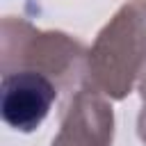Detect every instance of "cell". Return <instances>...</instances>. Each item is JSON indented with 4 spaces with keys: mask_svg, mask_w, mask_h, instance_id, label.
<instances>
[{
    "mask_svg": "<svg viewBox=\"0 0 146 146\" xmlns=\"http://www.w3.org/2000/svg\"><path fill=\"white\" fill-rule=\"evenodd\" d=\"M146 68V0H128L87 50L84 82L110 100H123Z\"/></svg>",
    "mask_w": 146,
    "mask_h": 146,
    "instance_id": "cell-1",
    "label": "cell"
},
{
    "mask_svg": "<svg viewBox=\"0 0 146 146\" xmlns=\"http://www.w3.org/2000/svg\"><path fill=\"white\" fill-rule=\"evenodd\" d=\"M0 66L2 73H43L62 91L84 78L87 48L66 32L39 30L25 18L5 16L0 23Z\"/></svg>",
    "mask_w": 146,
    "mask_h": 146,
    "instance_id": "cell-2",
    "label": "cell"
},
{
    "mask_svg": "<svg viewBox=\"0 0 146 146\" xmlns=\"http://www.w3.org/2000/svg\"><path fill=\"white\" fill-rule=\"evenodd\" d=\"M59 87L36 71L2 73L0 116L16 132H34L52 110Z\"/></svg>",
    "mask_w": 146,
    "mask_h": 146,
    "instance_id": "cell-3",
    "label": "cell"
},
{
    "mask_svg": "<svg viewBox=\"0 0 146 146\" xmlns=\"http://www.w3.org/2000/svg\"><path fill=\"white\" fill-rule=\"evenodd\" d=\"M114 110L110 98L91 89L87 82L71 94L62 123L50 146H112Z\"/></svg>",
    "mask_w": 146,
    "mask_h": 146,
    "instance_id": "cell-4",
    "label": "cell"
},
{
    "mask_svg": "<svg viewBox=\"0 0 146 146\" xmlns=\"http://www.w3.org/2000/svg\"><path fill=\"white\" fill-rule=\"evenodd\" d=\"M137 132H139V139L146 144V107L141 105V112L137 116Z\"/></svg>",
    "mask_w": 146,
    "mask_h": 146,
    "instance_id": "cell-5",
    "label": "cell"
},
{
    "mask_svg": "<svg viewBox=\"0 0 146 146\" xmlns=\"http://www.w3.org/2000/svg\"><path fill=\"white\" fill-rule=\"evenodd\" d=\"M137 91H139L141 103H144V107H146V68L141 71V75H139V80H137Z\"/></svg>",
    "mask_w": 146,
    "mask_h": 146,
    "instance_id": "cell-6",
    "label": "cell"
}]
</instances>
